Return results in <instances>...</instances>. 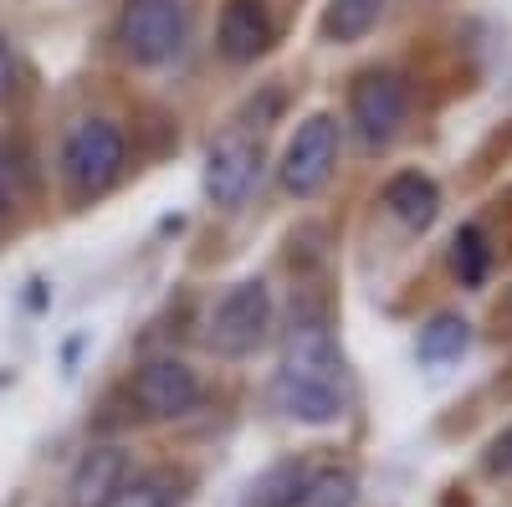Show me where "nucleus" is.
<instances>
[{
    "mask_svg": "<svg viewBox=\"0 0 512 507\" xmlns=\"http://www.w3.org/2000/svg\"><path fill=\"white\" fill-rule=\"evenodd\" d=\"M272 400L303 426H328L344 415V354L323 318H297L282 344V369L272 379Z\"/></svg>",
    "mask_w": 512,
    "mask_h": 507,
    "instance_id": "obj_1",
    "label": "nucleus"
},
{
    "mask_svg": "<svg viewBox=\"0 0 512 507\" xmlns=\"http://www.w3.org/2000/svg\"><path fill=\"white\" fill-rule=\"evenodd\" d=\"M123 175V134L108 118H82L62 139V180L77 200L103 195Z\"/></svg>",
    "mask_w": 512,
    "mask_h": 507,
    "instance_id": "obj_2",
    "label": "nucleus"
},
{
    "mask_svg": "<svg viewBox=\"0 0 512 507\" xmlns=\"http://www.w3.org/2000/svg\"><path fill=\"white\" fill-rule=\"evenodd\" d=\"M267 328H272V292H267L262 277H251V282H236L216 303L210 328H205V344L221 359H246V354L262 349Z\"/></svg>",
    "mask_w": 512,
    "mask_h": 507,
    "instance_id": "obj_3",
    "label": "nucleus"
},
{
    "mask_svg": "<svg viewBox=\"0 0 512 507\" xmlns=\"http://www.w3.org/2000/svg\"><path fill=\"white\" fill-rule=\"evenodd\" d=\"M118 41L139 67H159L185 47V6L180 0H128L118 16Z\"/></svg>",
    "mask_w": 512,
    "mask_h": 507,
    "instance_id": "obj_4",
    "label": "nucleus"
},
{
    "mask_svg": "<svg viewBox=\"0 0 512 507\" xmlns=\"http://www.w3.org/2000/svg\"><path fill=\"white\" fill-rule=\"evenodd\" d=\"M338 139H344V129H338L333 113H313L308 123H297V134L282 149V169H277L282 190L287 195H318L338 164Z\"/></svg>",
    "mask_w": 512,
    "mask_h": 507,
    "instance_id": "obj_5",
    "label": "nucleus"
},
{
    "mask_svg": "<svg viewBox=\"0 0 512 507\" xmlns=\"http://www.w3.org/2000/svg\"><path fill=\"white\" fill-rule=\"evenodd\" d=\"M405 113H410V93H405V82L395 72H364L354 82L349 123H354V139L364 149H384V144H390L400 134Z\"/></svg>",
    "mask_w": 512,
    "mask_h": 507,
    "instance_id": "obj_6",
    "label": "nucleus"
},
{
    "mask_svg": "<svg viewBox=\"0 0 512 507\" xmlns=\"http://www.w3.org/2000/svg\"><path fill=\"white\" fill-rule=\"evenodd\" d=\"M134 400L154 420H180L200 405V379L185 359H149L134 374Z\"/></svg>",
    "mask_w": 512,
    "mask_h": 507,
    "instance_id": "obj_7",
    "label": "nucleus"
},
{
    "mask_svg": "<svg viewBox=\"0 0 512 507\" xmlns=\"http://www.w3.org/2000/svg\"><path fill=\"white\" fill-rule=\"evenodd\" d=\"M128 477H134V456L123 446H93L67 482V502L72 507H108Z\"/></svg>",
    "mask_w": 512,
    "mask_h": 507,
    "instance_id": "obj_8",
    "label": "nucleus"
},
{
    "mask_svg": "<svg viewBox=\"0 0 512 507\" xmlns=\"http://www.w3.org/2000/svg\"><path fill=\"white\" fill-rule=\"evenodd\" d=\"M256 164H262V149H256L246 134H226L205 159V195L216 205L246 200V190L256 180Z\"/></svg>",
    "mask_w": 512,
    "mask_h": 507,
    "instance_id": "obj_9",
    "label": "nucleus"
},
{
    "mask_svg": "<svg viewBox=\"0 0 512 507\" xmlns=\"http://www.w3.org/2000/svg\"><path fill=\"white\" fill-rule=\"evenodd\" d=\"M216 47L226 62H256L272 47V16L262 0H226L221 26H216Z\"/></svg>",
    "mask_w": 512,
    "mask_h": 507,
    "instance_id": "obj_10",
    "label": "nucleus"
},
{
    "mask_svg": "<svg viewBox=\"0 0 512 507\" xmlns=\"http://www.w3.org/2000/svg\"><path fill=\"white\" fill-rule=\"evenodd\" d=\"M384 205H390V216L405 221L410 231H425L436 221V210H441V190H436L431 175L405 169V175H395L390 185H384Z\"/></svg>",
    "mask_w": 512,
    "mask_h": 507,
    "instance_id": "obj_11",
    "label": "nucleus"
},
{
    "mask_svg": "<svg viewBox=\"0 0 512 507\" xmlns=\"http://www.w3.org/2000/svg\"><path fill=\"white\" fill-rule=\"evenodd\" d=\"M354 497H359L354 472H344V467H323V472H313V477L297 482V492H292L287 507H354Z\"/></svg>",
    "mask_w": 512,
    "mask_h": 507,
    "instance_id": "obj_12",
    "label": "nucleus"
},
{
    "mask_svg": "<svg viewBox=\"0 0 512 507\" xmlns=\"http://www.w3.org/2000/svg\"><path fill=\"white\" fill-rule=\"evenodd\" d=\"M466 344H472V333H466V318L456 313H441L420 328V359L425 364H446V359H461Z\"/></svg>",
    "mask_w": 512,
    "mask_h": 507,
    "instance_id": "obj_13",
    "label": "nucleus"
},
{
    "mask_svg": "<svg viewBox=\"0 0 512 507\" xmlns=\"http://www.w3.org/2000/svg\"><path fill=\"white\" fill-rule=\"evenodd\" d=\"M384 11V0H333L323 11V36L328 41H359Z\"/></svg>",
    "mask_w": 512,
    "mask_h": 507,
    "instance_id": "obj_14",
    "label": "nucleus"
},
{
    "mask_svg": "<svg viewBox=\"0 0 512 507\" xmlns=\"http://www.w3.org/2000/svg\"><path fill=\"white\" fill-rule=\"evenodd\" d=\"M175 497H180L175 472H139L118 487V497L108 507H175Z\"/></svg>",
    "mask_w": 512,
    "mask_h": 507,
    "instance_id": "obj_15",
    "label": "nucleus"
},
{
    "mask_svg": "<svg viewBox=\"0 0 512 507\" xmlns=\"http://www.w3.org/2000/svg\"><path fill=\"white\" fill-rule=\"evenodd\" d=\"M487 262H492V246L482 236V226H461L451 236V267L461 282H482L487 277Z\"/></svg>",
    "mask_w": 512,
    "mask_h": 507,
    "instance_id": "obj_16",
    "label": "nucleus"
},
{
    "mask_svg": "<svg viewBox=\"0 0 512 507\" xmlns=\"http://www.w3.org/2000/svg\"><path fill=\"white\" fill-rule=\"evenodd\" d=\"M11 210H16V154L0 139V226L11 221Z\"/></svg>",
    "mask_w": 512,
    "mask_h": 507,
    "instance_id": "obj_17",
    "label": "nucleus"
},
{
    "mask_svg": "<svg viewBox=\"0 0 512 507\" xmlns=\"http://www.w3.org/2000/svg\"><path fill=\"white\" fill-rule=\"evenodd\" d=\"M487 472H492V477H507V472H512V426L487 446Z\"/></svg>",
    "mask_w": 512,
    "mask_h": 507,
    "instance_id": "obj_18",
    "label": "nucleus"
},
{
    "mask_svg": "<svg viewBox=\"0 0 512 507\" xmlns=\"http://www.w3.org/2000/svg\"><path fill=\"white\" fill-rule=\"evenodd\" d=\"M11 82H16V52H11V41H6V31H0V98L11 93Z\"/></svg>",
    "mask_w": 512,
    "mask_h": 507,
    "instance_id": "obj_19",
    "label": "nucleus"
}]
</instances>
